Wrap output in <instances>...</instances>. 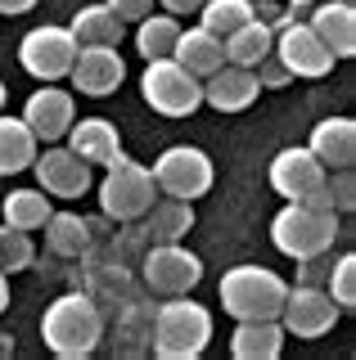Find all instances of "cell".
Here are the masks:
<instances>
[{
  "label": "cell",
  "mask_w": 356,
  "mask_h": 360,
  "mask_svg": "<svg viewBox=\"0 0 356 360\" xmlns=\"http://www.w3.org/2000/svg\"><path fill=\"white\" fill-rule=\"evenodd\" d=\"M333 239H338V212L320 198H293V202H284L271 221V243L288 262L329 252Z\"/></svg>",
  "instance_id": "cell-1"
},
{
  "label": "cell",
  "mask_w": 356,
  "mask_h": 360,
  "mask_svg": "<svg viewBox=\"0 0 356 360\" xmlns=\"http://www.w3.org/2000/svg\"><path fill=\"white\" fill-rule=\"evenodd\" d=\"M99 338H104V315H99V307L86 292H63L41 315V342L63 360L91 356L99 347Z\"/></svg>",
  "instance_id": "cell-2"
},
{
  "label": "cell",
  "mask_w": 356,
  "mask_h": 360,
  "mask_svg": "<svg viewBox=\"0 0 356 360\" xmlns=\"http://www.w3.org/2000/svg\"><path fill=\"white\" fill-rule=\"evenodd\" d=\"M221 307H226L230 320H280V307H284V292H288V279H280L271 266H230L221 275Z\"/></svg>",
  "instance_id": "cell-3"
},
{
  "label": "cell",
  "mask_w": 356,
  "mask_h": 360,
  "mask_svg": "<svg viewBox=\"0 0 356 360\" xmlns=\"http://www.w3.org/2000/svg\"><path fill=\"white\" fill-rule=\"evenodd\" d=\"M212 342V311L198 307L190 292L163 297L158 320H153V356L163 360H194Z\"/></svg>",
  "instance_id": "cell-4"
},
{
  "label": "cell",
  "mask_w": 356,
  "mask_h": 360,
  "mask_svg": "<svg viewBox=\"0 0 356 360\" xmlns=\"http://www.w3.org/2000/svg\"><path fill=\"white\" fill-rule=\"evenodd\" d=\"M99 212H104L108 221L117 225H131L140 221L144 212L153 207V198H158V185H153V172L136 158L117 153L113 162H104V176H99Z\"/></svg>",
  "instance_id": "cell-5"
},
{
  "label": "cell",
  "mask_w": 356,
  "mask_h": 360,
  "mask_svg": "<svg viewBox=\"0 0 356 360\" xmlns=\"http://www.w3.org/2000/svg\"><path fill=\"white\" fill-rule=\"evenodd\" d=\"M140 95L158 117H194L203 108V82L181 68L167 54V59H149L140 72Z\"/></svg>",
  "instance_id": "cell-6"
},
{
  "label": "cell",
  "mask_w": 356,
  "mask_h": 360,
  "mask_svg": "<svg viewBox=\"0 0 356 360\" xmlns=\"http://www.w3.org/2000/svg\"><path fill=\"white\" fill-rule=\"evenodd\" d=\"M153 172V185H158V194L167 198H203L208 189H212L217 180V167L212 158L203 149H194V144H172V149L158 153V162L149 167Z\"/></svg>",
  "instance_id": "cell-7"
},
{
  "label": "cell",
  "mask_w": 356,
  "mask_h": 360,
  "mask_svg": "<svg viewBox=\"0 0 356 360\" xmlns=\"http://www.w3.org/2000/svg\"><path fill=\"white\" fill-rule=\"evenodd\" d=\"M271 54L288 68V77H303V82H316V77L333 72V54L320 45V37L303 22V14H288L271 37Z\"/></svg>",
  "instance_id": "cell-8"
},
{
  "label": "cell",
  "mask_w": 356,
  "mask_h": 360,
  "mask_svg": "<svg viewBox=\"0 0 356 360\" xmlns=\"http://www.w3.org/2000/svg\"><path fill=\"white\" fill-rule=\"evenodd\" d=\"M140 279L158 297H181V292H194V284L203 279V262L181 243H149Z\"/></svg>",
  "instance_id": "cell-9"
},
{
  "label": "cell",
  "mask_w": 356,
  "mask_h": 360,
  "mask_svg": "<svg viewBox=\"0 0 356 360\" xmlns=\"http://www.w3.org/2000/svg\"><path fill=\"white\" fill-rule=\"evenodd\" d=\"M338 315H343V307L320 284H288L284 307H280V324H284V333L311 342V338H325L338 324Z\"/></svg>",
  "instance_id": "cell-10"
},
{
  "label": "cell",
  "mask_w": 356,
  "mask_h": 360,
  "mask_svg": "<svg viewBox=\"0 0 356 360\" xmlns=\"http://www.w3.org/2000/svg\"><path fill=\"white\" fill-rule=\"evenodd\" d=\"M77 59V41L68 27H54V22H41V27H32L23 45H18V63H23L27 77H37V82H59V77H68V68Z\"/></svg>",
  "instance_id": "cell-11"
},
{
  "label": "cell",
  "mask_w": 356,
  "mask_h": 360,
  "mask_svg": "<svg viewBox=\"0 0 356 360\" xmlns=\"http://www.w3.org/2000/svg\"><path fill=\"white\" fill-rule=\"evenodd\" d=\"M32 176H37V185L46 189L50 198H82L86 189L95 185V167L82 162L68 144H46V149H37V158H32L27 167Z\"/></svg>",
  "instance_id": "cell-12"
},
{
  "label": "cell",
  "mask_w": 356,
  "mask_h": 360,
  "mask_svg": "<svg viewBox=\"0 0 356 360\" xmlns=\"http://www.w3.org/2000/svg\"><path fill=\"white\" fill-rule=\"evenodd\" d=\"M68 82L77 95L104 99L127 82V63H122L117 45H77V59L68 68Z\"/></svg>",
  "instance_id": "cell-13"
},
{
  "label": "cell",
  "mask_w": 356,
  "mask_h": 360,
  "mask_svg": "<svg viewBox=\"0 0 356 360\" xmlns=\"http://www.w3.org/2000/svg\"><path fill=\"white\" fill-rule=\"evenodd\" d=\"M271 189L280 194L284 202L293 198H316L320 185H325V167H320V158L307 149V144H288L271 158Z\"/></svg>",
  "instance_id": "cell-14"
},
{
  "label": "cell",
  "mask_w": 356,
  "mask_h": 360,
  "mask_svg": "<svg viewBox=\"0 0 356 360\" xmlns=\"http://www.w3.org/2000/svg\"><path fill=\"white\" fill-rule=\"evenodd\" d=\"M72 117H77L72 95H68V90H59L54 82H41V86L27 95V104H23V122H27V131L37 135V144L63 140V135H68V127H72Z\"/></svg>",
  "instance_id": "cell-15"
},
{
  "label": "cell",
  "mask_w": 356,
  "mask_h": 360,
  "mask_svg": "<svg viewBox=\"0 0 356 360\" xmlns=\"http://www.w3.org/2000/svg\"><path fill=\"white\" fill-rule=\"evenodd\" d=\"M258 95H262V86H258L253 68L221 63L212 77H203V104L217 112H243V108L258 104Z\"/></svg>",
  "instance_id": "cell-16"
},
{
  "label": "cell",
  "mask_w": 356,
  "mask_h": 360,
  "mask_svg": "<svg viewBox=\"0 0 356 360\" xmlns=\"http://www.w3.org/2000/svg\"><path fill=\"white\" fill-rule=\"evenodd\" d=\"M307 27L320 37V45L333 54V59H352L356 54V5H343V0H316L307 9Z\"/></svg>",
  "instance_id": "cell-17"
},
{
  "label": "cell",
  "mask_w": 356,
  "mask_h": 360,
  "mask_svg": "<svg viewBox=\"0 0 356 360\" xmlns=\"http://www.w3.org/2000/svg\"><path fill=\"white\" fill-rule=\"evenodd\" d=\"M63 144L91 167H104V162H113L122 153V135H117V127L108 117H72Z\"/></svg>",
  "instance_id": "cell-18"
},
{
  "label": "cell",
  "mask_w": 356,
  "mask_h": 360,
  "mask_svg": "<svg viewBox=\"0 0 356 360\" xmlns=\"http://www.w3.org/2000/svg\"><path fill=\"white\" fill-rule=\"evenodd\" d=\"M307 149L320 158V167L333 172V167H352L356 162V122L352 117H325L316 122L307 135Z\"/></svg>",
  "instance_id": "cell-19"
},
{
  "label": "cell",
  "mask_w": 356,
  "mask_h": 360,
  "mask_svg": "<svg viewBox=\"0 0 356 360\" xmlns=\"http://www.w3.org/2000/svg\"><path fill=\"white\" fill-rule=\"evenodd\" d=\"M131 225H144V230H149V243H181L185 234L194 230V202L163 194V198H153V207Z\"/></svg>",
  "instance_id": "cell-20"
},
{
  "label": "cell",
  "mask_w": 356,
  "mask_h": 360,
  "mask_svg": "<svg viewBox=\"0 0 356 360\" xmlns=\"http://www.w3.org/2000/svg\"><path fill=\"white\" fill-rule=\"evenodd\" d=\"M172 59L181 68H190V72L203 82V77H212L221 63H226V45L221 37H212L208 27H181V37L172 45Z\"/></svg>",
  "instance_id": "cell-21"
},
{
  "label": "cell",
  "mask_w": 356,
  "mask_h": 360,
  "mask_svg": "<svg viewBox=\"0 0 356 360\" xmlns=\"http://www.w3.org/2000/svg\"><path fill=\"white\" fill-rule=\"evenodd\" d=\"M284 324L280 320H239V329L230 333V352L239 360H275L284 352Z\"/></svg>",
  "instance_id": "cell-22"
},
{
  "label": "cell",
  "mask_w": 356,
  "mask_h": 360,
  "mask_svg": "<svg viewBox=\"0 0 356 360\" xmlns=\"http://www.w3.org/2000/svg\"><path fill=\"white\" fill-rule=\"evenodd\" d=\"M72 41L77 45H122L127 37V22H122L108 5H82L68 22Z\"/></svg>",
  "instance_id": "cell-23"
},
{
  "label": "cell",
  "mask_w": 356,
  "mask_h": 360,
  "mask_svg": "<svg viewBox=\"0 0 356 360\" xmlns=\"http://www.w3.org/2000/svg\"><path fill=\"white\" fill-rule=\"evenodd\" d=\"M37 135L27 131L23 117H9V112H0V176H18L32 167V158H37Z\"/></svg>",
  "instance_id": "cell-24"
},
{
  "label": "cell",
  "mask_w": 356,
  "mask_h": 360,
  "mask_svg": "<svg viewBox=\"0 0 356 360\" xmlns=\"http://www.w3.org/2000/svg\"><path fill=\"white\" fill-rule=\"evenodd\" d=\"M50 212H54V202L50 194L41 185H32V189H9L5 202H0V217H5V225H14V230H41V225L50 221Z\"/></svg>",
  "instance_id": "cell-25"
},
{
  "label": "cell",
  "mask_w": 356,
  "mask_h": 360,
  "mask_svg": "<svg viewBox=\"0 0 356 360\" xmlns=\"http://www.w3.org/2000/svg\"><path fill=\"white\" fill-rule=\"evenodd\" d=\"M271 37H275V27H266L262 18H248L243 27L230 32V37H221V45H226V63L253 68L258 59H266V54H271Z\"/></svg>",
  "instance_id": "cell-26"
},
{
  "label": "cell",
  "mask_w": 356,
  "mask_h": 360,
  "mask_svg": "<svg viewBox=\"0 0 356 360\" xmlns=\"http://www.w3.org/2000/svg\"><path fill=\"white\" fill-rule=\"evenodd\" d=\"M41 230H46V248L54 257H82L91 248V225L77 212H50V221Z\"/></svg>",
  "instance_id": "cell-27"
},
{
  "label": "cell",
  "mask_w": 356,
  "mask_h": 360,
  "mask_svg": "<svg viewBox=\"0 0 356 360\" xmlns=\"http://www.w3.org/2000/svg\"><path fill=\"white\" fill-rule=\"evenodd\" d=\"M176 37H181V18H176V14H144L136 22V50H140L144 63H149V59H167L172 45H176Z\"/></svg>",
  "instance_id": "cell-28"
},
{
  "label": "cell",
  "mask_w": 356,
  "mask_h": 360,
  "mask_svg": "<svg viewBox=\"0 0 356 360\" xmlns=\"http://www.w3.org/2000/svg\"><path fill=\"white\" fill-rule=\"evenodd\" d=\"M248 18H253V0H203L198 5V27H208L212 37H230Z\"/></svg>",
  "instance_id": "cell-29"
},
{
  "label": "cell",
  "mask_w": 356,
  "mask_h": 360,
  "mask_svg": "<svg viewBox=\"0 0 356 360\" xmlns=\"http://www.w3.org/2000/svg\"><path fill=\"white\" fill-rule=\"evenodd\" d=\"M32 257H37V248H32L27 230H14V225L0 221V270H5V275H18V270L32 266Z\"/></svg>",
  "instance_id": "cell-30"
},
{
  "label": "cell",
  "mask_w": 356,
  "mask_h": 360,
  "mask_svg": "<svg viewBox=\"0 0 356 360\" xmlns=\"http://www.w3.org/2000/svg\"><path fill=\"white\" fill-rule=\"evenodd\" d=\"M325 292L338 302L343 311L356 307V257L352 252L333 257V266H329V275H325Z\"/></svg>",
  "instance_id": "cell-31"
},
{
  "label": "cell",
  "mask_w": 356,
  "mask_h": 360,
  "mask_svg": "<svg viewBox=\"0 0 356 360\" xmlns=\"http://www.w3.org/2000/svg\"><path fill=\"white\" fill-rule=\"evenodd\" d=\"M253 72H258V86H262V90H284L288 82H293V77H288V68L275 59V54L258 59V63H253Z\"/></svg>",
  "instance_id": "cell-32"
},
{
  "label": "cell",
  "mask_w": 356,
  "mask_h": 360,
  "mask_svg": "<svg viewBox=\"0 0 356 360\" xmlns=\"http://www.w3.org/2000/svg\"><path fill=\"white\" fill-rule=\"evenodd\" d=\"M329 266H333V248H329V252H320V257H303V262H298V279H293V284H320V288H325Z\"/></svg>",
  "instance_id": "cell-33"
},
{
  "label": "cell",
  "mask_w": 356,
  "mask_h": 360,
  "mask_svg": "<svg viewBox=\"0 0 356 360\" xmlns=\"http://www.w3.org/2000/svg\"><path fill=\"white\" fill-rule=\"evenodd\" d=\"M104 5L113 9L122 22H140L144 14H153V5H158V0H104Z\"/></svg>",
  "instance_id": "cell-34"
},
{
  "label": "cell",
  "mask_w": 356,
  "mask_h": 360,
  "mask_svg": "<svg viewBox=\"0 0 356 360\" xmlns=\"http://www.w3.org/2000/svg\"><path fill=\"white\" fill-rule=\"evenodd\" d=\"M158 5L167 9V14L181 18V14H198V5H203V0H158Z\"/></svg>",
  "instance_id": "cell-35"
},
{
  "label": "cell",
  "mask_w": 356,
  "mask_h": 360,
  "mask_svg": "<svg viewBox=\"0 0 356 360\" xmlns=\"http://www.w3.org/2000/svg\"><path fill=\"white\" fill-rule=\"evenodd\" d=\"M27 9H37V0H0V14L5 18H18V14H27Z\"/></svg>",
  "instance_id": "cell-36"
},
{
  "label": "cell",
  "mask_w": 356,
  "mask_h": 360,
  "mask_svg": "<svg viewBox=\"0 0 356 360\" xmlns=\"http://www.w3.org/2000/svg\"><path fill=\"white\" fill-rule=\"evenodd\" d=\"M311 5H316V0H284V9H288V14H307Z\"/></svg>",
  "instance_id": "cell-37"
},
{
  "label": "cell",
  "mask_w": 356,
  "mask_h": 360,
  "mask_svg": "<svg viewBox=\"0 0 356 360\" xmlns=\"http://www.w3.org/2000/svg\"><path fill=\"white\" fill-rule=\"evenodd\" d=\"M9 311V275H0V315Z\"/></svg>",
  "instance_id": "cell-38"
},
{
  "label": "cell",
  "mask_w": 356,
  "mask_h": 360,
  "mask_svg": "<svg viewBox=\"0 0 356 360\" xmlns=\"http://www.w3.org/2000/svg\"><path fill=\"white\" fill-rule=\"evenodd\" d=\"M5 99H9V90H5V82H0V112H5Z\"/></svg>",
  "instance_id": "cell-39"
},
{
  "label": "cell",
  "mask_w": 356,
  "mask_h": 360,
  "mask_svg": "<svg viewBox=\"0 0 356 360\" xmlns=\"http://www.w3.org/2000/svg\"><path fill=\"white\" fill-rule=\"evenodd\" d=\"M0 275H5V270H0Z\"/></svg>",
  "instance_id": "cell-40"
}]
</instances>
